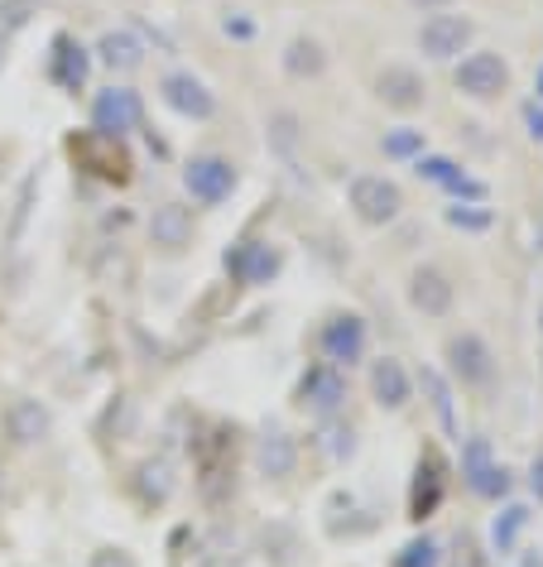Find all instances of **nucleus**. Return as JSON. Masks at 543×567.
<instances>
[{
	"label": "nucleus",
	"mask_w": 543,
	"mask_h": 567,
	"mask_svg": "<svg viewBox=\"0 0 543 567\" xmlns=\"http://www.w3.org/2000/svg\"><path fill=\"white\" fill-rule=\"evenodd\" d=\"M351 212L366 226H390L404 212V193L385 174H361V178H351Z\"/></svg>",
	"instance_id": "nucleus-1"
},
{
	"label": "nucleus",
	"mask_w": 543,
	"mask_h": 567,
	"mask_svg": "<svg viewBox=\"0 0 543 567\" xmlns=\"http://www.w3.org/2000/svg\"><path fill=\"white\" fill-rule=\"evenodd\" d=\"M183 188L193 193V203L217 207L236 193V168H232V159H222V154H197V159H188V168H183Z\"/></svg>",
	"instance_id": "nucleus-2"
},
{
	"label": "nucleus",
	"mask_w": 543,
	"mask_h": 567,
	"mask_svg": "<svg viewBox=\"0 0 543 567\" xmlns=\"http://www.w3.org/2000/svg\"><path fill=\"white\" fill-rule=\"evenodd\" d=\"M505 87H510V68L500 53H467L457 63V92L471 96V102H491Z\"/></svg>",
	"instance_id": "nucleus-3"
},
{
	"label": "nucleus",
	"mask_w": 543,
	"mask_h": 567,
	"mask_svg": "<svg viewBox=\"0 0 543 567\" xmlns=\"http://www.w3.org/2000/svg\"><path fill=\"white\" fill-rule=\"evenodd\" d=\"M462 476H467L471 491L485 495V501H495V495L510 491V472L495 462V452L485 437H467L462 443Z\"/></svg>",
	"instance_id": "nucleus-4"
},
{
	"label": "nucleus",
	"mask_w": 543,
	"mask_h": 567,
	"mask_svg": "<svg viewBox=\"0 0 543 567\" xmlns=\"http://www.w3.org/2000/svg\"><path fill=\"white\" fill-rule=\"evenodd\" d=\"M471 34H477V24L467 16H428L423 30H419V49H423V59L448 63L471 44Z\"/></svg>",
	"instance_id": "nucleus-5"
},
{
	"label": "nucleus",
	"mask_w": 543,
	"mask_h": 567,
	"mask_svg": "<svg viewBox=\"0 0 543 567\" xmlns=\"http://www.w3.org/2000/svg\"><path fill=\"white\" fill-rule=\"evenodd\" d=\"M318 347H322V357H327V365H356L366 357V322L356 318V313H337L332 322L322 328V337H318Z\"/></svg>",
	"instance_id": "nucleus-6"
},
{
	"label": "nucleus",
	"mask_w": 543,
	"mask_h": 567,
	"mask_svg": "<svg viewBox=\"0 0 543 567\" xmlns=\"http://www.w3.org/2000/svg\"><path fill=\"white\" fill-rule=\"evenodd\" d=\"M341 400H347V375L337 371V365H313V371L298 380V409H308V414H337Z\"/></svg>",
	"instance_id": "nucleus-7"
},
{
	"label": "nucleus",
	"mask_w": 543,
	"mask_h": 567,
	"mask_svg": "<svg viewBox=\"0 0 543 567\" xmlns=\"http://www.w3.org/2000/svg\"><path fill=\"white\" fill-rule=\"evenodd\" d=\"M160 96H164L168 111H178V116H188V121H207L212 111H217V96H212L207 82L193 78V73H168L160 82Z\"/></svg>",
	"instance_id": "nucleus-8"
},
{
	"label": "nucleus",
	"mask_w": 543,
	"mask_h": 567,
	"mask_svg": "<svg viewBox=\"0 0 543 567\" xmlns=\"http://www.w3.org/2000/svg\"><path fill=\"white\" fill-rule=\"evenodd\" d=\"M73 154L82 164L92 168V174H102L106 183H125L131 178V154L121 150V140L116 135H88V140H73Z\"/></svg>",
	"instance_id": "nucleus-9"
},
{
	"label": "nucleus",
	"mask_w": 543,
	"mask_h": 567,
	"mask_svg": "<svg viewBox=\"0 0 543 567\" xmlns=\"http://www.w3.org/2000/svg\"><path fill=\"white\" fill-rule=\"evenodd\" d=\"M92 125L102 135H125V131H135L140 125V96L131 87H106V92H96V102H92Z\"/></svg>",
	"instance_id": "nucleus-10"
},
{
	"label": "nucleus",
	"mask_w": 543,
	"mask_h": 567,
	"mask_svg": "<svg viewBox=\"0 0 543 567\" xmlns=\"http://www.w3.org/2000/svg\"><path fill=\"white\" fill-rule=\"evenodd\" d=\"M448 361H452V371L462 385H485V380L495 375V357L477 332H457L448 342Z\"/></svg>",
	"instance_id": "nucleus-11"
},
{
	"label": "nucleus",
	"mask_w": 543,
	"mask_h": 567,
	"mask_svg": "<svg viewBox=\"0 0 543 567\" xmlns=\"http://www.w3.org/2000/svg\"><path fill=\"white\" fill-rule=\"evenodd\" d=\"M452 299H457V289H452V279L442 275V269H433V265H419L409 275V303L419 308L423 318H442L452 308Z\"/></svg>",
	"instance_id": "nucleus-12"
},
{
	"label": "nucleus",
	"mask_w": 543,
	"mask_h": 567,
	"mask_svg": "<svg viewBox=\"0 0 543 567\" xmlns=\"http://www.w3.org/2000/svg\"><path fill=\"white\" fill-rule=\"evenodd\" d=\"M279 250L265 246V240H240V246L226 255V269H232L236 284H269L279 275Z\"/></svg>",
	"instance_id": "nucleus-13"
},
{
	"label": "nucleus",
	"mask_w": 543,
	"mask_h": 567,
	"mask_svg": "<svg viewBox=\"0 0 543 567\" xmlns=\"http://www.w3.org/2000/svg\"><path fill=\"white\" fill-rule=\"evenodd\" d=\"M376 96L385 106H395V111H413V106H423V78L413 73V68L404 63H390V68H380V78H376Z\"/></svg>",
	"instance_id": "nucleus-14"
},
{
	"label": "nucleus",
	"mask_w": 543,
	"mask_h": 567,
	"mask_svg": "<svg viewBox=\"0 0 543 567\" xmlns=\"http://www.w3.org/2000/svg\"><path fill=\"white\" fill-rule=\"evenodd\" d=\"M150 240L160 250H183V246H193V212L183 207V203H164V207H154V217H150Z\"/></svg>",
	"instance_id": "nucleus-15"
},
{
	"label": "nucleus",
	"mask_w": 543,
	"mask_h": 567,
	"mask_svg": "<svg viewBox=\"0 0 543 567\" xmlns=\"http://www.w3.org/2000/svg\"><path fill=\"white\" fill-rule=\"evenodd\" d=\"M6 429H10V443L34 447V443H44V437H49L53 414L39 400H16V404H10V414H6Z\"/></svg>",
	"instance_id": "nucleus-16"
},
{
	"label": "nucleus",
	"mask_w": 543,
	"mask_h": 567,
	"mask_svg": "<svg viewBox=\"0 0 543 567\" xmlns=\"http://www.w3.org/2000/svg\"><path fill=\"white\" fill-rule=\"evenodd\" d=\"M88 68H92V59H88V49L82 44H73V39H53V63H49V78L59 82L63 92H82L88 87Z\"/></svg>",
	"instance_id": "nucleus-17"
},
{
	"label": "nucleus",
	"mask_w": 543,
	"mask_h": 567,
	"mask_svg": "<svg viewBox=\"0 0 543 567\" xmlns=\"http://www.w3.org/2000/svg\"><path fill=\"white\" fill-rule=\"evenodd\" d=\"M370 394H376L380 409H404L409 394H413V380L395 357H385V361L370 365Z\"/></svg>",
	"instance_id": "nucleus-18"
},
{
	"label": "nucleus",
	"mask_w": 543,
	"mask_h": 567,
	"mask_svg": "<svg viewBox=\"0 0 543 567\" xmlns=\"http://www.w3.org/2000/svg\"><path fill=\"white\" fill-rule=\"evenodd\" d=\"M442 501V462L433 452H423L419 457V472H413V491H409V515L413 519H428Z\"/></svg>",
	"instance_id": "nucleus-19"
},
{
	"label": "nucleus",
	"mask_w": 543,
	"mask_h": 567,
	"mask_svg": "<svg viewBox=\"0 0 543 567\" xmlns=\"http://www.w3.org/2000/svg\"><path fill=\"white\" fill-rule=\"evenodd\" d=\"M96 59H102L111 73H135V68H145V44H140L131 30H106L96 39Z\"/></svg>",
	"instance_id": "nucleus-20"
},
{
	"label": "nucleus",
	"mask_w": 543,
	"mask_h": 567,
	"mask_svg": "<svg viewBox=\"0 0 543 567\" xmlns=\"http://www.w3.org/2000/svg\"><path fill=\"white\" fill-rule=\"evenodd\" d=\"M294 462H298V447H294V437L289 433H265L260 443H255V472L269 476V481H279V476H289L294 472Z\"/></svg>",
	"instance_id": "nucleus-21"
},
{
	"label": "nucleus",
	"mask_w": 543,
	"mask_h": 567,
	"mask_svg": "<svg viewBox=\"0 0 543 567\" xmlns=\"http://www.w3.org/2000/svg\"><path fill=\"white\" fill-rule=\"evenodd\" d=\"M419 178H428V183H438V188H448V193H471V197H481L485 188L481 183H467V174L457 168L452 159H442V154H419Z\"/></svg>",
	"instance_id": "nucleus-22"
},
{
	"label": "nucleus",
	"mask_w": 543,
	"mask_h": 567,
	"mask_svg": "<svg viewBox=\"0 0 543 567\" xmlns=\"http://www.w3.org/2000/svg\"><path fill=\"white\" fill-rule=\"evenodd\" d=\"M322 68H327V53H322L318 39H308V34L289 39V49H284V73L289 78H318Z\"/></svg>",
	"instance_id": "nucleus-23"
},
{
	"label": "nucleus",
	"mask_w": 543,
	"mask_h": 567,
	"mask_svg": "<svg viewBox=\"0 0 543 567\" xmlns=\"http://www.w3.org/2000/svg\"><path fill=\"white\" fill-rule=\"evenodd\" d=\"M423 394H428V404H433L442 433H448V437H462V429H457V414H452V390H448V380H442L438 371H423Z\"/></svg>",
	"instance_id": "nucleus-24"
},
{
	"label": "nucleus",
	"mask_w": 543,
	"mask_h": 567,
	"mask_svg": "<svg viewBox=\"0 0 543 567\" xmlns=\"http://www.w3.org/2000/svg\"><path fill=\"white\" fill-rule=\"evenodd\" d=\"M524 524H529V509H524V505H510L505 515H495V524H491V544H495V553H510Z\"/></svg>",
	"instance_id": "nucleus-25"
},
{
	"label": "nucleus",
	"mask_w": 543,
	"mask_h": 567,
	"mask_svg": "<svg viewBox=\"0 0 543 567\" xmlns=\"http://www.w3.org/2000/svg\"><path fill=\"white\" fill-rule=\"evenodd\" d=\"M34 10H39V0H0V44L16 30H24Z\"/></svg>",
	"instance_id": "nucleus-26"
},
{
	"label": "nucleus",
	"mask_w": 543,
	"mask_h": 567,
	"mask_svg": "<svg viewBox=\"0 0 543 567\" xmlns=\"http://www.w3.org/2000/svg\"><path fill=\"white\" fill-rule=\"evenodd\" d=\"M438 563H442V548H438V538H428V534L413 538V544L395 558V567H438Z\"/></svg>",
	"instance_id": "nucleus-27"
},
{
	"label": "nucleus",
	"mask_w": 543,
	"mask_h": 567,
	"mask_svg": "<svg viewBox=\"0 0 543 567\" xmlns=\"http://www.w3.org/2000/svg\"><path fill=\"white\" fill-rule=\"evenodd\" d=\"M140 491H145V501H168V491H174L168 466L164 462H145V466H140Z\"/></svg>",
	"instance_id": "nucleus-28"
},
{
	"label": "nucleus",
	"mask_w": 543,
	"mask_h": 567,
	"mask_svg": "<svg viewBox=\"0 0 543 567\" xmlns=\"http://www.w3.org/2000/svg\"><path fill=\"white\" fill-rule=\"evenodd\" d=\"M442 217H448V226H457V231H485V226H491V212L485 207H448Z\"/></svg>",
	"instance_id": "nucleus-29"
},
{
	"label": "nucleus",
	"mask_w": 543,
	"mask_h": 567,
	"mask_svg": "<svg viewBox=\"0 0 543 567\" xmlns=\"http://www.w3.org/2000/svg\"><path fill=\"white\" fill-rule=\"evenodd\" d=\"M385 154H390V159H409V154H423V135H419V131H395V135H385Z\"/></svg>",
	"instance_id": "nucleus-30"
},
{
	"label": "nucleus",
	"mask_w": 543,
	"mask_h": 567,
	"mask_svg": "<svg viewBox=\"0 0 543 567\" xmlns=\"http://www.w3.org/2000/svg\"><path fill=\"white\" fill-rule=\"evenodd\" d=\"M269 140H275V150H279V154H294V145H298V121L289 116V111L269 121Z\"/></svg>",
	"instance_id": "nucleus-31"
},
{
	"label": "nucleus",
	"mask_w": 543,
	"mask_h": 567,
	"mask_svg": "<svg viewBox=\"0 0 543 567\" xmlns=\"http://www.w3.org/2000/svg\"><path fill=\"white\" fill-rule=\"evenodd\" d=\"M356 452V433L351 429H327V457L332 462H347Z\"/></svg>",
	"instance_id": "nucleus-32"
},
{
	"label": "nucleus",
	"mask_w": 543,
	"mask_h": 567,
	"mask_svg": "<svg viewBox=\"0 0 543 567\" xmlns=\"http://www.w3.org/2000/svg\"><path fill=\"white\" fill-rule=\"evenodd\" d=\"M92 567H135V558H131L125 548H102V553L92 558Z\"/></svg>",
	"instance_id": "nucleus-33"
},
{
	"label": "nucleus",
	"mask_w": 543,
	"mask_h": 567,
	"mask_svg": "<svg viewBox=\"0 0 543 567\" xmlns=\"http://www.w3.org/2000/svg\"><path fill=\"white\" fill-rule=\"evenodd\" d=\"M524 125H529V135H534V140H543V106L539 102L524 106Z\"/></svg>",
	"instance_id": "nucleus-34"
},
{
	"label": "nucleus",
	"mask_w": 543,
	"mask_h": 567,
	"mask_svg": "<svg viewBox=\"0 0 543 567\" xmlns=\"http://www.w3.org/2000/svg\"><path fill=\"white\" fill-rule=\"evenodd\" d=\"M529 486H534V495L543 501V447H539V457H534V466H529Z\"/></svg>",
	"instance_id": "nucleus-35"
},
{
	"label": "nucleus",
	"mask_w": 543,
	"mask_h": 567,
	"mask_svg": "<svg viewBox=\"0 0 543 567\" xmlns=\"http://www.w3.org/2000/svg\"><path fill=\"white\" fill-rule=\"evenodd\" d=\"M457 567H481L477 548H471V544H462V548H457Z\"/></svg>",
	"instance_id": "nucleus-36"
},
{
	"label": "nucleus",
	"mask_w": 543,
	"mask_h": 567,
	"mask_svg": "<svg viewBox=\"0 0 543 567\" xmlns=\"http://www.w3.org/2000/svg\"><path fill=\"white\" fill-rule=\"evenodd\" d=\"M222 30H226V34H236V39H250V24H246V20H226Z\"/></svg>",
	"instance_id": "nucleus-37"
},
{
	"label": "nucleus",
	"mask_w": 543,
	"mask_h": 567,
	"mask_svg": "<svg viewBox=\"0 0 543 567\" xmlns=\"http://www.w3.org/2000/svg\"><path fill=\"white\" fill-rule=\"evenodd\" d=\"M413 10H442V6H452V0H409Z\"/></svg>",
	"instance_id": "nucleus-38"
},
{
	"label": "nucleus",
	"mask_w": 543,
	"mask_h": 567,
	"mask_svg": "<svg viewBox=\"0 0 543 567\" xmlns=\"http://www.w3.org/2000/svg\"><path fill=\"white\" fill-rule=\"evenodd\" d=\"M524 567H543V558H534V553H529V558H524Z\"/></svg>",
	"instance_id": "nucleus-39"
},
{
	"label": "nucleus",
	"mask_w": 543,
	"mask_h": 567,
	"mask_svg": "<svg viewBox=\"0 0 543 567\" xmlns=\"http://www.w3.org/2000/svg\"><path fill=\"white\" fill-rule=\"evenodd\" d=\"M534 87H539V96H543V68H539V78H534Z\"/></svg>",
	"instance_id": "nucleus-40"
},
{
	"label": "nucleus",
	"mask_w": 543,
	"mask_h": 567,
	"mask_svg": "<svg viewBox=\"0 0 543 567\" xmlns=\"http://www.w3.org/2000/svg\"><path fill=\"white\" fill-rule=\"evenodd\" d=\"M539 328H543V318H539Z\"/></svg>",
	"instance_id": "nucleus-41"
}]
</instances>
